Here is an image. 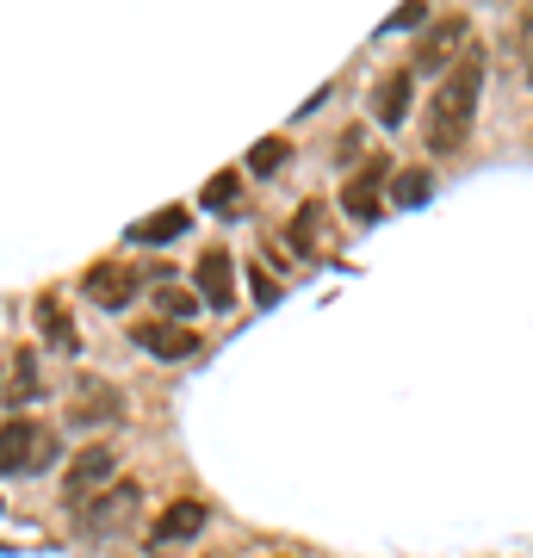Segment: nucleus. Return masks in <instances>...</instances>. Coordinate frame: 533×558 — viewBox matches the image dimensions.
Returning a JSON list of instances; mask_svg holds the SVG:
<instances>
[{"label":"nucleus","instance_id":"1","mask_svg":"<svg viewBox=\"0 0 533 558\" xmlns=\"http://www.w3.org/2000/svg\"><path fill=\"white\" fill-rule=\"evenodd\" d=\"M477 94H484V50L465 44V57L440 75L435 100H428V156H453L465 131H472V112H477Z\"/></svg>","mask_w":533,"mask_h":558},{"label":"nucleus","instance_id":"2","mask_svg":"<svg viewBox=\"0 0 533 558\" xmlns=\"http://www.w3.org/2000/svg\"><path fill=\"white\" fill-rule=\"evenodd\" d=\"M57 465V435L32 416H13L0 422V472L13 478H32V472H50Z\"/></svg>","mask_w":533,"mask_h":558},{"label":"nucleus","instance_id":"3","mask_svg":"<svg viewBox=\"0 0 533 558\" xmlns=\"http://www.w3.org/2000/svg\"><path fill=\"white\" fill-rule=\"evenodd\" d=\"M465 38H472V20L465 13H447V20H435L422 38H415V62L410 75H435V69H453L459 57H465Z\"/></svg>","mask_w":533,"mask_h":558},{"label":"nucleus","instance_id":"4","mask_svg":"<svg viewBox=\"0 0 533 558\" xmlns=\"http://www.w3.org/2000/svg\"><path fill=\"white\" fill-rule=\"evenodd\" d=\"M81 292H87V304H99V311H124V304L143 292V279L131 260H94L87 274H81Z\"/></svg>","mask_w":533,"mask_h":558},{"label":"nucleus","instance_id":"5","mask_svg":"<svg viewBox=\"0 0 533 558\" xmlns=\"http://www.w3.org/2000/svg\"><path fill=\"white\" fill-rule=\"evenodd\" d=\"M193 286L205 311H230L237 304V260H230V248H205L193 267Z\"/></svg>","mask_w":533,"mask_h":558},{"label":"nucleus","instance_id":"6","mask_svg":"<svg viewBox=\"0 0 533 558\" xmlns=\"http://www.w3.org/2000/svg\"><path fill=\"white\" fill-rule=\"evenodd\" d=\"M112 472H119V453H112V447H81V453L69 459V478H62V490H69V502L81 509L99 484L112 478Z\"/></svg>","mask_w":533,"mask_h":558},{"label":"nucleus","instance_id":"7","mask_svg":"<svg viewBox=\"0 0 533 558\" xmlns=\"http://www.w3.org/2000/svg\"><path fill=\"white\" fill-rule=\"evenodd\" d=\"M385 180H391V161L373 156L360 174H348V186H341V211H348L354 223L378 218V193H385Z\"/></svg>","mask_w":533,"mask_h":558},{"label":"nucleus","instance_id":"8","mask_svg":"<svg viewBox=\"0 0 533 558\" xmlns=\"http://www.w3.org/2000/svg\"><path fill=\"white\" fill-rule=\"evenodd\" d=\"M137 502H143V490H137L131 478H119L112 490H99V497L81 502V521H87L94 534H112V527H119L124 515H137Z\"/></svg>","mask_w":533,"mask_h":558},{"label":"nucleus","instance_id":"9","mask_svg":"<svg viewBox=\"0 0 533 558\" xmlns=\"http://www.w3.org/2000/svg\"><path fill=\"white\" fill-rule=\"evenodd\" d=\"M69 416H75L81 428H112V422L124 416V410H119V385L81 379V385H75V403H69Z\"/></svg>","mask_w":533,"mask_h":558},{"label":"nucleus","instance_id":"10","mask_svg":"<svg viewBox=\"0 0 533 558\" xmlns=\"http://www.w3.org/2000/svg\"><path fill=\"white\" fill-rule=\"evenodd\" d=\"M131 341H137V348H149L156 360H186V354H198L193 329H186V323H168V317L137 323V329H131Z\"/></svg>","mask_w":533,"mask_h":558},{"label":"nucleus","instance_id":"11","mask_svg":"<svg viewBox=\"0 0 533 558\" xmlns=\"http://www.w3.org/2000/svg\"><path fill=\"white\" fill-rule=\"evenodd\" d=\"M410 106H415V75L410 69H391V75L373 87V112H378V124L385 131H397V124L410 119Z\"/></svg>","mask_w":533,"mask_h":558},{"label":"nucleus","instance_id":"12","mask_svg":"<svg viewBox=\"0 0 533 558\" xmlns=\"http://www.w3.org/2000/svg\"><path fill=\"white\" fill-rule=\"evenodd\" d=\"M198 527H205V502H193V497H180V502H168L161 509V521H156V546H174V539H193Z\"/></svg>","mask_w":533,"mask_h":558},{"label":"nucleus","instance_id":"13","mask_svg":"<svg viewBox=\"0 0 533 558\" xmlns=\"http://www.w3.org/2000/svg\"><path fill=\"white\" fill-rule=\"evenodd\" d=\"M38 329L57 354H81V329H75V317L62 311V299H38Z\"/></svg>","mask_w":533,"mask_h":558},{"label":"nucleus","instance_id":"14","mask_svg":"<svg viewBox=\"0 0 533 558\" xmlns=\"http://www.w3.org/2000/svg\"><path fill=\"white\" fill-rule=\"evenodd\" d=\"M435 199V174L428 168H397L391 174V205H403V211H415V205Z\"/></svg>","mask_w":533,"mask_h":558},{"label":"nucleus","instance_id":"15","mask_svg":"<svg viewBox=\"0 0 533 558\" xmlns=\"http://www.w3.org/2000/svg\"><path fill=\"white\" fill-rule=\"evenodd\" d=\"M198 205H205V211H218V218L242 211V174H230V168H223V174H211L205 186H198Z\"/></svg>","mask_w":533,"mask_h":558},{"label":"nucleus","instance_id":"16","mask_svg":"<svg viewBox=\"0 0 533 558\" xmlns=\"http://www.w3.org/2000/svg\"><path fill=\"white\" fill-rule=\"evenodd\" d=\"M186 211L180 205H168V211H156V218H143V223H131V242H174V236H186Z\"/></svg>","mask_w":533,"mask_h":558},{"label":"nucleus","instance_id":"17","mask_svg":"<svg viewBox=\"0 0 533 558\" xmlns=\"http://www.w3.org/2000/svg\"><path fill=\"white\" fill-rule=\"evenodd\" d=\"M286 156H292V143H286V137H261L255 149H249V174H279Z\"/></svg>","mask_w":533,"mask_h":558},{"label":"nucleus","instance_id":"18","mask_svg":"<svg viewBox=\"0 0 533 558\" xmlns=\"http://www.w3.org/2000/svg\"><path fill=\"white\" fill-rule=\"evenodd\" d=\"M156 304H161V317H168V323H186L193 311H205V304H198V292H186V286H161Z\"/></svg>","mask_w":533,"mask_h":558},{"label":"nucleus","instance_id":"19","mask_svg":"<svg viewBox=\"0 0 533 558\" xmlns=\"http://www.w3.org/2000/svg\"><path fill=\"white\" fill-rule=\"evenodd\" d=\"M316 223H323V205H304V211H298V218H292V230H286V242H292V248H298V255H311V248H316Z\"/></svg>","mask_w":533,"mask_h":558},{"label":"nucleus","instance_id":"20","mask_svg":"<svg viewBox=\"0 0 533 558\" xmlns=\"http://www.w3.org/2000/svg\"><path fill=\"white\" fill-rule=\"evenodd\" d=\"M38 391V366H32V354H20L13 360V379H7V403H25Z\"/></svg>","mask_w":533,"mask_h":558},{"label":"nucleus","instance_id":"21","mask_svg":"<svg viewBox=\"0 0 533 558\" xmlns=\"http://www.w3.org/2000/svg\"><path fill=\"white\" fill-rule=\"evenodd\" d=\"M410 25H428V7H422V0H410V7H397L391 20L378 25V32H410Z\"/></svg>","mask_w":533,"mask_h":558},{"label":"nucleus","instance_id":"22","mask_svg":"<svg viewBox=\"0 0 533 558\" xmlns=\"http://www.w3.org/2000/svg\"><path fill=\"white\" fill-rule=\"evenodd\" d=\"M249 286H255V299H261V304H274V299H279V286H274L267 274H249Z\"/></svg>","mask_w":533,"mask_h":558},{"label":"nucleus","instance_id":"23","mask_svg":"<svg viewBox=\"0 0 533 558\" xmlns=\"http://www.w3.org/2000/svg\"><path fill=\"white\" fill-rule=\"evenodd\" d=\"M528 75H533V62H528Z\"/></svg>","mask_w":533,"mask_h":558},{"label":"nucleus","instance_id":"24","mask_svg":"<svg viewBox=\"0 0 533 558\" xmlns=\"http://www.w3.org/2000/svg\"><path fill=\"white\" fill-rule=\"evenodd\" d=\"M0 509H7V502H0Z\"/></svg>","mask_w":533,"mask_h":558}]
</instances>
